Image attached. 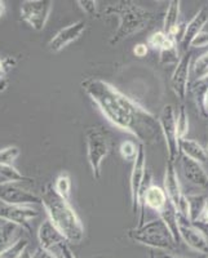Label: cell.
Segmentation results:
<instances>
[{"instance_id": "obj_9", "label": "cell", "mask_w": 208, "mask_h": 258, "mask_svg": "<svg viewBox=\"0 0 208 258\" xmlns=\"http://www.w3.org/2000/svg\"><path fill=\"white\" fill-rule=\"evenodd\" d=\"M179 232L180 239L190 249L208 254V238L190 220L182 217L181 214H179Z\"/></svg>"}, {"instance_id": "obj_46", "label": "cell", "mask_w": 208, "mask_h": 258, "mask_svg": "<svg viewBox=\"0 0 208 258\" xmlns=\"http://www.w3.org/2000/svg\"><path fill=\"white\" fill-rule=\"evenodd\" d=\"M205 150H207V154H208V145H207V149H205Z\"/></svg>"}, {"instance_id": "obj_3", "label": "cell", "mask_w": 208, "mask_h": 258, "mask_svg": "<svg viewBox=\"0 0 208 258\" xmlns=\"http://www.w3.org/2000/svg\"><path fill=\"white\" fill-rule=\"evenodd\" d=\"M106 16H117L119 25L113 34L110 44L115 45L124 39L135 35L146 29L154 20V13L137 6L133 2H118L109 6L105 11Z\"/></svg>"}, {"instance_id": "obj_7", "label": "cell", "mask_w": 208, "mask_h": 258, "mask_svg": "<svg viewBox=\"0 0 208 258\" xmlns=\"http://www.w3.org/2000/svg\"><path fill=\"white\" fill-rule=\"evenodd\" d=\"M158 123L167 146L168 160L175 163L181 154H180V140L176 129V114L172 105H166L162 109L158 116Z\"/></svg>"}, {"instance_id": "obj_33", "label": "cell", "mask_w": 208, "mask_h": 258, "mask_svg": "<svg viewBox=\"0 0 208 258\" xmlns=\"http://www.w3.org/2000/svg\"><path fill=\"white\" fill-rule=\"evenodd\" d=\"M159 58H161V62L163 64H175V66H176L180 61L179 50H177L176 45L161 50V52H159Z\"/></svg>"}, {"instance_id": "obj_15", "label": "cell", "mask_w": 208, "mask_h": 258, "mask_svg": "<svg viewBox=\"0 0 208 258\" xmlns=\"http://www.w3.org/2000/svg\"><path fill=\"white\" fill-rule=\"evenodd\" d=\"M180 164L181 170L186 181L190 182L191 185L200 188L208 187V174L205 173L204 168L202 167V163L193 160L185 155H180Z\"/></svg>"}, {"instance_id": "obj_35", "label": "cell", "mask_w": 208, "mask_h": 258, "mask_svg": "<svg viewBox=\"0 0 208 258\" xmlns=\"http://www.w3.org/2000/svg\"><path fill=\"white\" fill-rule=\"evenodd\" d=\"M78 4L87 16H89L91 18L98 17V6H97L98 3L97 2H94V0H79Z\"/></svg>"}, {"instance_id": "obj_2", "label": "cell", "mask_w": 208, "mask_h": 258, "mask_svg": "<svg viewBox=\"0 0 208 258\" xmlns=\"http://www.w3.org/2000/svg\"><path fill=\"white\" fill-rule=\"evenodd\" d=\"M40 198L48 220L56 226L66 241L71 244L82 243L84 239V227L69 200L60 197L52 185L45 186Z\"/></svg>"}, {"instance_id": "obj_39", "label": "cell", "mask_w": 208, "mask_h": 258, "mask_svg": "<svg viewBox=\"0 0 208 258\" xmlns=\"http://www.w3.org/2000/svg\"><path fill=\"white\" fill-rule=\"evenodd\" d=\"M60 250H61L62 257L64 258H76V255L74 254L73 250L70 249V246H69L68 244H62V245L60 246Z\"/></svg>"}, {"instance_id": "obj_41", "label": "cell", "mask_w": 208, "mask_h": 258, "mask_svg": "<svg viewBox=\"0 0 208 258\" xmlns=\"http://www.w3.org/2000/svg\"><path fill=\"white\" fill-rule=\"evenodd\" d=\"M203 109H204L205 114L208 115V89L204 93V97H203Z\"/></svg>"}, {"instance_id": "obj_17", "label": "cell", "mask_w": 208, "mask_h": 258, "mask_svg": "<svg viewBox=\"0 0 208 258\" xmlns=\"http://www.w3.org/2000/svg\"><path fill=\"white\" fill-rule=\"evenodd\" d=\"M208 24V7H202V8L195 13L193 18L185 26L184 34H182V44L185 48L190 47V43L199 32L203 31L205 25Z\"/></svg>"}, {"instance_id": "obj_25", "label": "cell", "mask_w": 208, "mask_h": 258, "mask_svg": "<svg viewBox=\"0 0 208 258\" xmlns=\"http://www.w3.org/2000/svg\"><path fill=\"white\" fill-rule=\"evenodd\" d=\"M188 203L189 218H190L191 222H195V221L200 217V214L203 213L205 207H207L208 200L207 198L203 197V195H189Z\"/></svg>"}, {"instance_id": "obj_27", "label": "cell", "mask_w": 208, "mask_h": 258, "mask_svg": "<svg viewBox=\"0 0 208 258\" xmlns=\"http://www.w3.org/2000/svg\"><path fill=\"white\" fill-rule=\"evenodd\" d=\"M191 69H193V74L196 80H203L208 78V49L194 61Z\"/></svg>"}, {"instance_id": "obj_4", "label": "cell", "mask_w": 208, "mask_h": 258, "mask_svg": "<svg viewBox=\"0 0 208 258\" xmlns=\"http://www.w3.org/2000/svg\"><path fill=\"white\" fill-rule=\"evenodd\" d=\"M128 238L152 249L161 250H172L177 244L172 232L161 217L145 222L140 227L129 230Z\"/></svg>"}, {"instance_id": "obj_43", "label": "cell", "mask_w": 208, "mask_h": 258, "mask_svg": "<svg viewBox=\"0 0 208 258\" xmlns=\"http://www.w3.org/2000/svg\"><path fill=\"white\" fill-rule=\"evenodd\" d=\"M162 258H184V257H180V255H176V254H171V253H166V254L162 255Z\"/></svg>"}, {"instance_id": "obj_37", "label": "cell", "mask_w": 208, "mask_h": 258, "mask_svg": "<svg viewBox=\"0 0 208 258\" xmlns=\"http://www.w3.org/2000/svg\"><path fill=\"white\" fill-rule=\"evenodd\" d=\"M30 254H31V258H57L56 255L53 254L52 250L44 249V248H41V246H38V248H36L32 253H30Z\"/></svg>"}, {"instance_id": "obj_6", "label": "cell", "mask_w": 208, "mask_h": 258, "mask_svg": "<svg viewBox=\"0 0 208 258\" xmlns=\"http://www.w3.org/2000/svg\"><path fill=\"white\" fill-rule=\"evenodd\" d=\"M85 149L92 174L97 181L101 178V167L103 160L110 153L109 138L101 126H89L85 131Z\"/></svg>"}, {"instance_id": "obj_40", "label": "cell", "mask_w": 208, "mask_h": 258, "mask_svg": "<svg viewBox=\"0 0 208 258\" xmlns=\"http://www.w3.org/2000/svg\"><path fill=\"white\" fill-rule=\"evenodd\" d=\"M196 221H202V222L208 223V204H207V207L204 208V211H203V213L200 214V217L198 218Z\"/></svg>"}, {"instance_id": "obj_24", "label": "cell", "mask_w": 208, "mask_h": 258, "mask_svg": "<svg viewBox=\"0 0 208 258\" xmlns=\"http://www.w3.org/2000/svg\"><path fill=\"white\" fill-rule=\"evenodd\" d=\"M173 45H176L175 38L166 35L163 31L152 32L151 35L147 38V47H150L154 50H159V52L166 49V48L173 47Z\"/></svg>"}, {"instance_id": "obj_14", "label": "cell", "mask_w": 208, "mask_h": 258, "mask_svg": "<svg viewBox=\"0 0 208 258\" xmlns=\"http://www.w3.org/2000/svg\"><path fill=\"white\" fill-rule=\"evenodd\" d=\"M84 31H85L84 21L74 22V24L69 25V26L60 30L56 35L50 39L48 47H49V49L55 53L61 52L66 45H69L70 43L75 41L76 39H79Z\"/></svg>"}, {"instance_id": "obj_30", "label": "cell", "mask_w": 208, "mask_h": 258, "mask_svg": "<svg viewBox=\"0 0 208 258\" xmlns=\"http://www.w3.org/2000/svg\"><path fill=\"white\" fill-rule=\"evenodd\" d=\"M176 129H177V136L179 140H184L186 138L189 133V115L185 106H181L179 109L176 116Z\"/></svg>"}, {"instance_id": "obj_5", "label": "cell", "mask_w": 208, "mask_h": 258, "mask_svg": "<svg viewBox=\"0 0 208 258\" xmlns=\"http://www.w3.org/2000/svg\"><path fill=\"white\" fill-rule=\"evenodd\" d=\"M145 178H146V151L145 145H138V153L133 160L132 172L129 178V190H131V206L133 213H138V223L136 227H140L145 223V212L142 206V195L145 191Z\"/></svg>"}, {"instance_id": "obj_26", "label": "cell", "mask_w": 208, "mask_h": 258, "mask_svg": "<svg viewBox=\"0 0 208 258\" xmlns=\"http://www.w3.org/2000/svg\"><path fill=\"white\" fill-rule=\"evenodd\" d=\"M208 89V78L203 80H196L195 83L193 84L191 87V93L194 96V101H195V105H196V109L203 116H208L205 114L204 109H203V97H204V93L207 92Z\"/></svg>"}, {"instance_id": "obj_20", "label": "cell", "mask_w": 208, "mask_h": 258, "mask_svg": "<svg viewBox=\"0 0 208 258\" xmlns=\"http://www.w3.org/2000/svg\"><path fill=\"white\" fill-rule=\"evenodd\" d=\"M180 154L188 156V158L193 159L198 163H205L208 160L207 150L202 145L198 144L194 140H190V138L180 140Z\"/></svg>"}, {"instance_id": "obj_11", "label": "cell", "mask_w": 208, "mask_h": 258, "mask_svg": "<svg viewBox=\"0 0 208 258\" xmlns=\"http://www.w3.org/2000/svg\"><path fill=\"white\" fill-rule=\"evenodd\" d=\"M191 69V53L188 52L184 57H181L179 63L175 66L172 78H171V87L173 93L181 101L185 100L188 94L189 88V74Z\"/></svg>"}, {"instance_id": "obj_45", "label": "cell", "mask_w": 208, "mask_h": 258, "mask_svg": "<svg viewBox=\"0 0 208 258\" xmlns=\"http://www.w3.org/2000/svg\"><path fill=\"white\" fill-rule=\"evenodd\" d=\"M149 258H157V257H155V254H154V253H150Z\"/></svg>"}, {"instance_id": "obj_28", "label": "cell", "mask_w": 208, "mask_h": 258, "mask_svg": "<svg viewBox=\"0 0 208 258\" xmlns=\"http://www.w3.org/2000/svg\"><path fill=\"white\" fill-rule=\"evenodd\" d=\"M16 64V59L13 57L0 56V93L4 92L8 87V71Z\"/></svg>"}, {"instance_id": "obj_23", "label": "cell", "mask_w": 208, "mask_h": 258, "mask_svg": "<svg viewBox=\"0 0 208 258\" xmlns=\"http://www.w3.org/2000/svg\"><path fill=\"white\" fill-rule=\"evenodd\" d=\"M27 181H32V179L24 176L16 167L0 164V185H9V183H18V182Z\"/></svg>"}, {"instance_id": "obj_1", "label": "cell", "mask_w": 208, "mask_h": 258, "mask_svg": "<svg viewBox=\"0 0 208 258\" xmlns=\"http://www.w3.org/2000/svg\"><path fill=\"white\" fill-rule=\"evenodd\" d=\"M82 88L113 125L135 136L142 145L158 141L161 132L158 119L114 85L89 78L83 80Z\"/></svg>"}, {"instance_id": "obj_44", "label": "cell", "mask_w": 208, "mask_h": 258, "mask_svg": "<svg viewBox=\"0 0 208 258\" xmlns=\"http://www.w3.org/2000/svg\"><path fill=\"white\" fill-rule=\"evenodd\" d=\"M21 258H31V254H30V253H27V252H25L24 255H22Z\"/></svg>"}, {"instance_id": "obj_31", "label": "cell", "mask_w": 208, "mask_h": 258, "mask_svg": "<svg viewBox=\"0 0 208 258\" xmlns=\"http://www.w3.org/2000/svg\"><path fill=\"white\" fill-rule=\"evenodd\" d=\"M27 246H29V241L26 239L20 238L11 248L0 254V258H21L26 252Z\"/></svg>"}, {"instance_id": "obj_34", "label": "cell", "mask_w": 208, "mask_h": 258, "mask_svg": "<svg viewBox=\"0 0 208 258\" xmlns=\"http://www.w3.org/2000/svg\"><path fill=\"white\" fill-rule=\"evenodd\" d=\"M18 155H20V149L16 146H8L0 150V164L13 165V161L18 158Z\"/></svg>"}, {"instance_id": "obj_10", "label": "cell", "mask_w": 208, "mask_h": 258, "mask_svg": "<svg viewBox=\"0 0 208 258\" xmlns=\"http://www.w3.org/2000/svg\"><path fill=\"white\" fill-rule=\"evenodd\" d=\"M0 202L8 206L30 207L32 204H40L41 198L34 192L16 186V183L0 185Z\"/></svg>"}, {"instance_id": "obj_38", "label": "cell", "mask_w": 208, "mask_h": 258, "mask_svg": "<svg viewBox=\"0 0 208 258\" xmlns=\"http://www.w3.org/2000/svg\"><path fill=\"white\" fill-rule=\"evenodd\" d=\"M147 52H149V48H147V44H144V43L136 44L135 48H133V54L136 57H145Z\"/></svg>"}, {"instance_id": "obj_42", "label": "cell", "mask_w": 208, "mask_h": 258, "mask_svg": "<svg viewBox=\"0 0 208 258\" xmlns=\"http://www.w3.org/2000/svg\"><path fill=\"white\" fill-rule=\"evenodd\" d=\"M4 13H6V2L0 0V18L3 17Z\"/></svg>"}, {"instance_id": "obj_16", "label": "cell", "mask_w": 208, "mask_h": 258, "mask_svg": "<svg viewBox=\"0 0 208 258\" xmlns=\"http://www.w3.org/2000/svg\"><path fill=\"white\" fill-rule=\"evenodd\" d=\"M38 239L39 244L41 248L44 249L52 250L56 246H61L62 244H66V239L64 238V235L57 230V227L50 222L49 220H45L41 223L38 231Z\"/></svg>"}, {"instance_id": "obj_12", "label": "cell", "mask_w": 208, "mask_h": 258, "mask_svg": "<svg viewBox=\"0 0 208 258\" xmlns=\"http://www.w3.org/2000/svg\"><path fill=\"white\" fill-rule=\"evenodd\" d=\"M39 216L38 209H34L31 207L24 206H8V204H2L0 206V220H4L6 222H12L18 225L22 229H29V221Z\"/></svg>"}, {"instance_id": "obj_19", "label": "cell", "mask_w": 208, "mask_h": 258, "mask_svg": "<svg viewBox=\"0 0 208 258\" xmlns=\"http://www.w3.org/2000/svg\"><path fill=\"white\" fill-rule=\"evenodd\" d=\"M180 8H181V2L180 0H172V2H170L167 12L164 16L163 32L166 35L171 36V38H175L177 32H179Z\"/></svg>"}, {"instance_id": "obj_13", "label": "cell", "mask_w": 208, "mask_h": 258, "mask_svg": "<svg viewBox=\"0 0 208 258\" xmlns=\"http://www.w3.org/2000/svg\"><path fill=\"white\" fill-rule=\"evenodd\" d=\"M164 191L167 194L168 199L171 200L175 208L179 209L180 204L185 200L186 195L182 192L181 185H180L179 181V174H177V170L175 168V163L171 160L167 161L166 164V172H164Z\"/></svg>"}, {"instance_id": "obj_32", "label": "cell", "mask_w": 208, "mask_h": 258, "mask_svg": "<svg viewBox=\"0 0 208 258\" xmlns=\"http://www.w3.org/2000/svg\"><path fill=\"white\" fill-rule=\"evenodd\" d=\"M119 153L124 160H135L138 153V146L133 141L126 140L120 144Z\"/></svg>"}, {"instance_id": "obj_36", "label": "cell", "mask_w": 208, "mask_h": 258, "mask_svg": "<svg viewBox=\"0 0 208 258\" xmlns=\"http://www.w3.org/2000/svg\"><path fill=\"white\" fill-rule=\"evenodd\" d=\"M190 47L193 48H207L208 47V32H199L195 38L191 40Z\"/></svg>"}, {"instance_id": "obj_22", "label": "cell", "mask_w": 208, "mask_h": 258, "mask_svg": "<svg viewBox=\"0 0 208 258\" xmlns=\"http://www.w3.org/2000/svg\"><path fill=\"white\" fill-rule=\"evenodd\" d=\"M20 229V226L12 222H4L0 225V254L18 240L17 236Z\"/></svg>"}, {"instance_id": "obj_29", "label": "cell", "mask_w": 208, "mask_h": 258, "mask_svg": "<svg viewBox=\"0 0 208 258\" xmlns=\"http://www.w3.org/2000/svg\"><path fill=\"white\" fill-rule=\"evenodd\" d=\"M56 192L59 194L60 197L64 198V199L69 200L70 198V191H71V178L69 177L68 173H61L55 181V185H53Z\"/></svg>"}, {"instance_id": "obj_21", "label": "cell", "mask_w": 208, "mask_h": 258, "mask_svg": "<svg viewBox=\"0 0 208 258\" xmlns=\"http://www.w3.org/2000/svg\"><path fill=\"white\" fill-rule=\"evenodd\" d=\"M161 218L163 220V222L167 225V227L170 229V231L172 232L173 238L177 241L180 240V232H179V212L175 208L171 200L168 199V203L166 204L163 211L159 213Z\"/></svg>"}, {"instance_id": "obj_8", "label": "cell", "mask_w": 208, "mask_h": 258, "mask_svg": "<svg viewBox=\"0 0 208 258\" xmlns=\"http://www.w3.org/2000/svg\"><path fill=\"white\" fill-rule=\"evenodd\" d=\"M53 2L50 0H25L21 4V17L36 31H41L47 25Z\"/></svg>"}, {"instance_id": "obj_18", "label": "cell", "mask_w": 208, "mask_h": 258, "mask_svg": "<svg viewBox=\"0 0 208 258\" xmlns=\"http://www.w3.org/2000/svg\"><path fill=\"white\" fill-rule=\"evenodd\" d=\"M168 203V197L164 188L161 186H157L154 183H150L144 191L142 195V206H147L152 211L161 213L164 209L166 204Z\"/></svg>"}]
</instances>
